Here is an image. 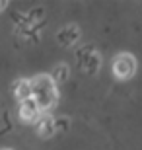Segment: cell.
<instances>
[{"label":"cell","instance_id":"7a4b0ae2","mask_svg":"<svg viewBox=\"0 0 142 150\" xmlns=\"http://www.w3.org/2000/svg\"><path fill=\"white\" fill-rule=\"evenodd\" d=\"M76 57L80 61V68L86 74L93 76V74L99 72V68H101V55L93 49V45H86L84 49H80L76 53Z\"/></svg>","mask_w":142,"mask_h":150},{"label":"cell","instance_id":"30bf717a","mask_svg":"<svg viewBox=\"0 0 142 150\" xmlns=\"http://www.w3.org/2000/svg\"><path fill=\"white\" fill-rule=\"evenodd\" d=\"M4 150H10V148H4Z\"/></svg>","mask_w":142,"mask_h":150},{"label":"cell","instance_id":"277c9868","mask_svg":"<svg viewBox=\"0 0 142 150\" xmlns=\"http://www.w3.org/2000/svg\"><path fill=\"white\" fill-rule=\"evenodd\" d=\"M78 37H80V29H78L76 23L64 25V28L57 33V41H59L62 47H72V45L78 41Z\"/></svg>","mask_w":142,"mask_h":150},{"label":"cell","instance_id":"9c48e42d","mask_svg":"<svg viewBox=\"0 0 142 150\" xmlns=\"http://www.w3.org/2000/svg\"><path fill=\"white\" fill-rule=\"evenodd\" d=\"M2 8H6V2H0V10H2Z\"/></svg>","mask_w":142,"mask_h":150},{"label":"cell","instance_id":"8992f818","mask_svg":"<svg viewBox=\"0 0 142 150\" xmlns=\"http://www.w3.org/2000/svg\"><path fill=\"white\" fill-rule=\"evenodd\" d=\"M39 115H41V109H39V105L31 98L25 100V101H20V117H22L23 121L31 123V121H35V119H39Z\"/></svg>","mask_w":142,"mask_h":150},{"label":"cell","instance_id":"52a82bcc","mask_svg":"<svg viewBox=\"0 0 142 150\" xmlns=\"http://www.w3.org/2000/svg\"><path fill=\"white\" fill-rule=\"evenodd\" d=\"M14 96L20 101H25L31 98V82L29 80H18L14 84Z\"/></svg>","mask_w":142,"mask_h":150},{"label":"cell","instance_id":"ba28073f","mask_svg":"<svg viewBox=\"0 0 142 150\" xmlns=\"http://www.w3.org/2000/svg\"><path fill=\"white\" fill-rule=\"evenodd\" d=\"M68 76H70V68H68V64H59V67L53 70V82H66L68 80Z\"/></svg>","mask_w":142,"mask_h":150},{"label":"cell","instance_id":"3957f363","mask_svg":"<svg viewBox=\"0 0 142 150\" xmlns=\"http://www.w3.org/2000/svg\"><path fill=\"white\" fill-rule=\"evenodd\" d=\"M136 72V61L129 53H121L113 59V74L119 80H126Z\"/></svg>","mask_w":142,"mask_h":150},{"label":"cell","instance_id":"5b68a950","mask_svg":"<svg viewBox=\"0 0 142 150\" xmlns=\"http://www.w3.org/2000/svg\"><path fill=\"white\" fill-rule=\"evenodd\" d=\"M57 119L49 115V113H45V115H39L37 119V134L41 139H51L53 134L57 133Z\"/></svg>","mask_w":142,"mask_h":150},{"label":"cell","instance_id":"6da1fadb","mask_svg":"<svg viewBox=\"0 0 142 150\" xmlns=\"http://www.w3.org/2000/svg\"><path fill=\"white\" fill-rule=\"evenodd\" d=\"M31 82V100L39 105L41 111H47L57 103L59 100V92H57V84L49 74H37V76L29 80Z\"/></svg>","mask_w":142,"mask_h":150}]
</instances>
